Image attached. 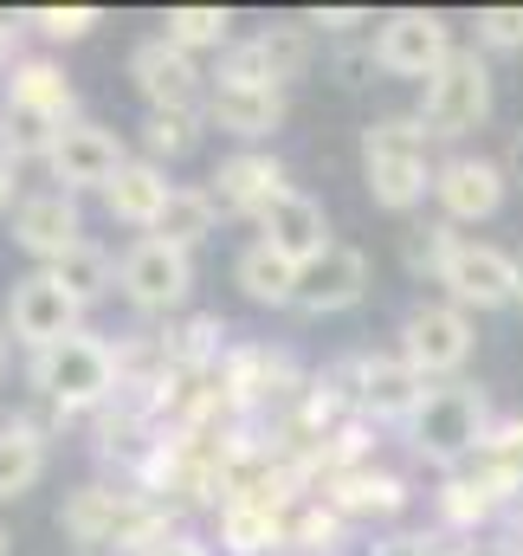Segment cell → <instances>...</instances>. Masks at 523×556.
<instances>
[{"label": "cell", "instance_id": "cell-38", "mask_svg": "<svg viewBox=\"0 0 523 556\" xmlns=\"http://www.w3.org/2000/svg\"><path fill=\"white\" fill-rule=\"evenodd\" d=\"M304 26H323V33H356V26H375L362 7H323V13H310Z\"/></svg>", "mask_w": 523, "mask_h": 556}, {"label": "cell", "instance_id": "cell-23", "mask_svg": "<svg viewBox=\"0 0 523 556\" xmlns=\"http://www.w3.org/2000/svg\"><path fill=\"white\" fill-rule=\"evenodd\" d=\"M505 505H511V492L492 485V479L472 472V466H459V472L439 479V518H446V531H479V525H492Z\"/></svg>", "mask_w": 523, "mask_h": 556}, {"label": "cell", "instance_id": "cell-41", "mask_svg": "<svg viewBox=\"0 0 523 556\" xmlns=\"http://www.w3.org/2000/svg\"><path fill=\"white\" fill-rule=\"evenodd\" d=\"M13 46H20V20H13V13H0V65H7V72L20 65V59H13Z\"/></svg>", "mask_w": 523, "mask_h": 556}, {"label": "cell", "instance_id": "cell-9", "mask_svg": "<svg viewBox=\"0 0 523 556\" xmlns=\"http://www.w3.org/2000/svg\"><path fill=\"white\" fill-rule=\"evenodd\" d=\"M439 285L459 311H505V304H518V253L485 247V240H459Z\"/></svg>", "mask_w": 523, "mask_h": 556}, {"label": "cell", "instance_id": "cell-21", "mask_svg": "<svg viewBox=\"0 0 523 556\" xmlns=\"http://www.w3.org/2000/svg\"><path fill=\"white\" fill-rule=\"evenodd\" d=\"M7 104H20L33 117H52V124H78V91L52 59H20L7 72Z\"/></svg>", "mask_w": 523, "mask_h": 556}, {"label": "cell", "instance_id": "cell-16", "mask_svg": "<svg viewBox=\"0 0 523 556\" xmlns=\"http://www.w3.org/2000/svg\"><path fill=\"white\" fill-rule=\"evenodd\" d=\"M259 240L271 253H284V260H297V266H310V260H323L336 240H330V220H323V207L304 194V188H291V194H278L271 207L259 214Z\"/></svg>", "mask_w": 523, "mask_h": 556}, {"label": "cell", "instance_id": "cell-1", "mask_svg": "<svg viewBox=\"0 0 523 556\" xmlns=\"http://www.w3.org/2000/svg\"><path fill=\"white\" fill-rule=\"evenodd\" d=\"M426 142L433 130L420 124V111L413 117H375L369 130H362V175H369V194H375V207H388V214H413L426 194H433V162H426Z\"/></svg>", "mask_w": 523, "mask_h": 556}, {"label": "cell", "instance_id": "cell-47", "mask_svg": "<svg viewBox=\"0 0 523 556\" xmlns=\"http://www.w3.org/2000/svg\"><path fill=\"white\" fill-rule=\"evenodd\" d=\"M0 556H7V525H0Z\"/></svg>", "mask_w": 523, "mask_h": 556}, {"label": "cell", "instance_id": "cell-7", "mask_svg": "<svg viewBox=\"0 0 523 556\" xmlns=\"http://www.w3.org/2000/svg\"><path fill=\"white\" fill-rule=\"evenodd\" d=\"M78 317H85V304L52 273H26L7 291V337L26 343V350H52V343L78 337Z\"/></svg>", "mask_w": 523, "mask_h": 556}, {"label": "cell", "instance_id": "cell-35", "mask_svg": "<svg viewBox=\"0 0 523 556\" xmlns=\"http://www.w3.org/2000/svg\"><path fill=\"white\" fill-rule=\"evenodd\" d=\"M452 247H459V233H452V220H426V227H407V273H446V260H452Z\"/></svg>", "mask_w": 523, "mask_h": 556}, {"label": "cell", "instance_id": "cell-5", "mask_svg": "<svg viewBox=\"0 0 523 556\" xmlns=\"http://www.w3.org/2000/svg\"><path fill=\"white\" fill-rule=\"evenodd\" d=\"M400 363L426 382H452L472 363V311L452 298H426L400 317Z\"/></svg>", "mask_w": 523, "mask_h": 556}, {"label": "cell", "instance_id": "cell-28", "mask_svg": "<svg viewBox=\"0 0 523 556\" xmlns=\"http://www.w3.org/2000/svg\"><path fill=\"white\" fill-rule=\"evenodd\" d=\"M214 227H220V201H214L207 188H175V201H168V214L155 220V233H149V240H168V247L194 253Z\"/></svg>", "mask_w": 523, "mask_h": 556}, {"label": "cell", "instance_id": "cell-26", "mask_svg": "<svg viewBox=\"0 0 523 556\" xmlns=\"http://www.w3.org/2000/svg\"><path fill=\"white\" fill-rule=\"evenodd\" d=\"M46 479V433L33 420L0 427V498H26Z\"/></svg>", "mask_w": 523, "mask_h": 556}, {"label": "cell", "instance_id": "cell-36", "mask_svg": "<svg viewBox=\"0 0 523 556\" xmlns=\"http://www.w3.org/2000/svg\"><path fill=\"white\" fill-rule=\"evenodd\" d=\"M98 20H104L98 7H33L26 13V26H39L46 39H85Z\"/></svg>", "mask_w": 523, "mask_h": 556}, {"label": "cell", "instance_id": "cell-19", "mask_svg": "<svg viewBox=\"0 0 523 556\" xmlns=\"http://www.w3.org/2000/svg\"><path fill=\"white\" fill-rule=\"evenodd\" d=\"M168 201H175V181L162 175V162H124V175L104 188V207H111V220H124V227H136L142 240L155 233V220L168 214Z\"/></svg>", "mask_w": 523, "mask_h": 556}, {"label": "cell", "instance_id": "cell-24", "mask_svg": "<svg viewBox=\"0 0 523 556\" xmlns=\"http://www.w3.org/2000/svg\"><path fill=\"white\" fill-rule=\"evenodd\" d=\"M233 278H240V291H246L253 304L284 311V304H297V278H304V266H297V260H284V253H271L265 240H253V247L233 260Z\"/></svg>", "mask_w": 523, "mask_h": 556}, {"label": "cell", "instance_id": "cell-27", "mask_svg": "<svg viewBox=\"0 0 523 556\" xmlns=\"http://www.w3.org/2000/svg\"><path fill=\"white\" fill-rule=\"evenodd\" d=\"M343 511L323 498V492H304L297 505H291V518H284V544L291 551H304V556H330V551H343Z\"/></svg>", "mask_w": 523, "mask_h": 556}, {"label": "cell", "instance_id": "cell-45", "mask_svg": "<svg viewBox=\"0 0 523 556\" xmlns=\"http://www.w3.org/2000/svg\"><path fill=\"white\" fill-rule=\"evenodd\" d=\"M0 369H7V330H0Z\"/></svg>", "mask_w": 523, "mask_h": 556}, {"label": "cell", "instance_id": "cell-34", "mask_svg": "<svg viewBox=\"0 0 523 556\" xmlns=\"http://www.w3.org/2000/svg\"><path fill=\"white\" fill-rule=\"evenodd\" d=\"M201 124H207V111H149V124H142V149H149V162H175V155H188V149L201 142Z\"/></svg>", "mask_w": 523, "mask_h": 556}, {"label": "cell", "instance_id": "cell-32", "mask_svg": "<svg viewBox=\"0 0 523 556\" xmlns=\"http://www.w3.org/2000/svg\"><path fill=\"white\" fill-rule=\"evenodd\" d=\"M46 273L59 278V285H65L78 304H98V298L117 285V260H111L104 247H91V240H85L78 253H65V260H59V266H46Z\"/></svg>", "mask_w": 523, "mask_h": 556}, {"label": "cell", "instance_id": "cell-43", "mask_svg": "<svg viewBox=\"0 0 523 556\" xmlns=\"http://www.w3.org/2000/svg\"><path fill=\"white\" fill-rule=\"evenodd\" d=\"M446 556H523V544L511 538V544H498V551H446Z\"/></svg>", "mask_w": 523, "mask_h": 556}, {"label": "cell", "instance_id": "cell-22", "mask_svg": "<svg viewBox=\"0 0 523 556\" xmlns=\"http://www.w3.org/2000/svg\"><path fill=\"white\" fill-rule=\"evenodd\" d=\"M323 498H330L343 518H400V511H407V479H400V472H382V466H356V472L330 479Z\"/></svg>", "mask_w": 523, "mask_h": 556}, {"label": "cell", "instance_id": "cell-11", "mask_svg": "<svg viewBox=\"0 0 523 556\" xmlns=\"http://www.w3.org/2000/svg\"><path fill=\"white\" fill-rule=\"evenodd\" d=\"M124 162H130V155H124V142L111 137L104 124H85V117H78V124H65L59 142H52V155H46V168H52V181H59L65 194H85V188H98V194H104V188L124 175Z\"/></svg>", "mask_w": 523, "mask_h": 556}, {"label": "cell", "instance_id": "cell-40", "mask_svg": "<svg viewBox=\"0 0 523 556\" xmlns=\"http://www.w3.org/2000/svg\"><path fill=\"white\" fill-rule=\"evenodd\" d=\"M149 556H214V551H207L201 538H188V531H175L168 544H155V551H149Z\"/></svg>", "mask_w": 523, "mask_h": 556}, {"label": "cell", "instance_id": "cell-20", "mask_svg": "<svg viewBox=\"0 0 523 556\" xmlns=\"http://www.w3.org/2000/svg\"><path fill=\"white\" fill-rule=\"evenodd\" d=\"M207 124L227 130V137L259 142L284 124V91H246V85H207Z\"/></svg>", "mask_w": 523, "mask_h": 556}, {"label": "cell", "instance_id": "cell-3", "mask_svg": "<svg viewBox=\"0 0 523 556\" xmlns=\"http://www.w3.org/2000/svg\"><path fill=\"white\" fill-rule=\"evenodd\" d=\"M485 433H492V408H485V389H472V382H433L420 415L407 420L413 459H426L439 472H459L485 446Z\"/></svg>", "mask_w": 523, "mask_h": 556}, {"label": "cell", "instance_id": "cell-48", "mask_svg": "<svg viewBox=\"0 0 523 556\" xmlns=\"http://www.w3.org/2000/svg\"><path fill=\"white\" fill-rule=\"evenodd\" d=\"M518 544H523V538H518Z\"/></svg>", "mask_w": 523, "mask_h": 556}, {"label": "cell", "instance_id": "cell-13", "mask_svg": "<svg viewBox=\"0 0 523 556\" xmlns=\"http://www.w3.org/2000/svg\"><path fill=\"white\" fill-rule=\"evenodd\" d=\"M505 188H511V175L492 155H446L439 175H433V201L452 227L459 220H492L505 207Z\"/></svg>", "mask_w": 523, "mask_h": 556}, {"label": "cell", "instance_id": "cell-30", "mask_svg": "<svg viewBox=\"0 0 523 556\" xmlns=\"http://www.w3.org/2000/svg\"><path fill=\"white\" fill-rule=\"evenodd\" d=\"M472 472H485L492 485H505L511 492V505H518V492H523V420H498L492 433H485V446L465 459Z\"/></svg>", "mask_w": 523, "mask_h": 556}, {"label": "cell", "instance_id": "cell-37", "mask_svg": "<svg viewBox=\"0 0 523 556\" xmlns=\"http://www.w3.org/2000/svg\"><path fill=\"white\" fill-rule=\"evenodd\" d=\"M479 46L485 52H523V7H485L479 13Z\"/></svg>", "mask_w": 523, "mask_h": 556}, {"label": "cell", "instance_id": "cell-17", "mask_svg": "<svg viewBox=\"0 0 523 556\" xmlns=\"http://www.w3.org/2000/svg\"><path fill=\"white\" fill-rule=\"evenodd\" d=\"M362 291H369V260H362L356 247L336 240L323 260L304 266V278H297V311H310V317H336V311L362 304Z\"/></svg>", "mask_w": 523, "mask_h": 556}, {"label": "cell", "instance_id": "cell-8", "mask_svg": "<svg viewBox=\"0 0 523 556\" xmlns=\"http://www.w3.org/2000/svg\"><path fill=\"white\" fill-rule=\"evenodd\" d=\"M117 285H124V298H130L142 317H162V311L188 304V291H194V260H188L181 247H168V240H136L130 253L117 260Z\"/></svg>", "mask_w": 523, "mask_h": 556}, {"label": "cell", "instance_id": "cell-4", "mask_svg": "<svg viewBox=\"0 0 523 556\" xmlns=\"http://www.w3.org/2000/svg\"><path fill=\"white\" fill-rule=\"evenodd\" d=\"M492 117V65L479 46H459L420 91V124L433 137H465Z\"/></svg>", "mask_w": 523, "mask_h": 556}, {"label": "cell", "instance_id": "cell-12", "mask_svg": "<svg viewBox=\"0 0 523 556\" xmlns=\"http://www.w3.org/2000/svg\"><path fill=\"white\" fill-rule=\"evenodd\" d=\"M130 78L136 91L149 98V111H201L207 98H201V65H194V52H181V46H168L162 33L155 39H142L130 52Z\"/></svg>", "mask_w": 523, "mask_h": 556}, {"label": "cell", "instance_id": "cell-10", "mask_svg": "<svg viewBox=\"0 0 523 556\" xmlns=\"http://www.w3.org/2000/svg\"><path fill=\"white\" fill-rule=\"evenodd\" d=\"M13 247H20V253H33V260H39V273H46V266H59L65 253H78V247H85L78 194H65V188L26 194V201L13 207Z\"/></svg>", "mask_w": 523, "mask_h": 556}, {"label": "cell", "instance_id": "cell-29", "mask_svg": "<svg viewBox=\"0 0 523 556\" xmlns=\"http://www.w3.org/2000/svg\"><path fill=\"white\" fill-rule=\"evenodd\" d=\"M162 39L181 52H227L233 46V13L227 7H168Z\"/></svg>", "mask_w": 523, "mask_h": 556}, {"label": "cell", "instance_id": "cell-2", "mask_svg": "<svg viewBox=\"0 0 523 556\" xmlns=\"http://www.w3.org/2000/svg\"><path fill=\"white\" fill-rule=\"evenodd\" d=\"M26 382L59 408V415H85V408H111L124 376H117V350L104 337H65L52 350H33L26 363Z\"/></svg>", "mask_w": 523, "mask_h": 556}, {"label": "cell", "instance_id": "cell-39", "mask_svg": "<svg viewBox=\"0 0 523 556\" xmlns=\"http://www.w3.org/2000/svg\"><path fill=\"white\" fill-rule=\"evenodd\" d=\"M20 201H26V194H20V162L0 149V214H13Z\"/></svg>", "mask_w": 523, "mask_h": 556}, {"label": "cell", "instance_id": "cell-14", "mask_svg": "<svg viewBox=\"0 0 523 556\" xmlns=\"http://www.w3.org/2000/svg\"><path fill=\"white\" fill-rule=\"evenodd\" d=\"M426 376H413L400 356H356V420L375 427H407L426 402Z\"/></svg>", "mask_w": 523, "mask_h": 556}, {"label": "cell", "instance_id": "cell-25", "mask_svg": "<svg viewBox=\"0 0 523 556\" xmlns=\"http://www.w3.org/2000/svg\"><path fill=\"white\" fill-rule=\"evenodd\" d=\"M284 518L291 511H271V505H220V551L227 556H271L284 551Z\"/></svg>", "mask_w": 523, "mask_h": 556}, {"label": "cell", "instance_id": "cell-44", "mask_svg": "<svg viewBox=\"0 0 523 556\" xmlns=\"http://www.w3.org/2000/svg\"><path fill=\"white\" fill-rule=\"evenodd\" d=\"M518 311H523V253H518Z\"/></svg>", "mask_w": 523, "mask_h": 556}, {"label": "cell", "instance_id": "cell-46", "mask_svg": "<svg viewBox=\"0 0 523 556\" xmlns=\"http://www.w3.org/2000/svg\"><path fill=\"white\" fill-rule=\"evenodd\" d=\"M518 538H523V492H518Z\"/></svg>", "mask_w": 523, "mask_h": 556}, {"label": "cell", "instance_id": "cell-15", "mask_svg": "<svg viewBox=\"0 0 523 556\" xmlns=\"http://www.w3.org/2000/svg\"><path fill=\"white\" fill-rule=\"evenodd\" d=\"M207 194L220 201V214L259 220L278 194H291V181H284V162H278V155H265V149H240V155H227V162L214 168V188H207Z\"/></svg>", "mask_w": 523, "mask_h": 556}, {"label": "cell", "instance_id": "cell-18", "mask_svg": "<svg viewBox=\"0 0 523 556\" xmlns=\"http://www.w3.org/2000/svg\"><path fill=\"white\" fill-rule=\"evenodd\" d=\"M136 505H142V492H104V485H85L65 511H59V525H65V538H78L85 551H117L124 544V531H130Z\"/></svg>", "mask_w": 523, "mask_h": 556}, {"label": "cell", "instance_id": "cell-33", "mask_svg": "<svg viewBox=\"0 0 523 556\" xmlns=\"http://www.w3.org/2000/svg\"><path fill=\"white\" fill-rule=\"evenodd\" d=\"M65 124H52V117H33V111H20V104H0V149L13 155V162H46L52 155V142H59Z\"/></svg>", "mask_w": 523, "mask_h": 556}, {"label": "cell", "instance_id": "cell-42", "mask_svg": "<svg viewBox=\"0 0 523 556\" xmlns=\"http://www.w3.org/2000/svg\"><path fill=\"white\" fill-rule=\"evenodd\" d=\"M505 175H511V181H523V130L511 137V149H505Z\"/></svg>", "mask_w": 523, "mask_h": 556}, {"label": "cell", "instance_id": "cell-31", "mask_svg": "<svg viewBox=\"0 0 523 556\" xmlns=\"http://www.w3.org/2000/svg\"><path fill=\"white\" fill-rule=\"evenodd\" d=\"M265 52V65H271V85L284 91V85H297L304 72H310V59H317V39H310V26H265L253 33Z\"/></svg>", "mask_w": 523, "mask_h": 556}, {"label": "cell", "instance_id": "cell-6", "mask_svg": "<svg viewBox=\"0 0 523 556\" xmlns=\"http://www.w3.org/2000/svg\"><path fill=\"white\" fill-rule=\"evenodd\" d=\"M375 65L388 72V78H433L459 46H452V26L439 20V13H426V7H400L388 20H375Z\"/></svg>", "mask_w": 523, "mask_h": 556}]
</instances>
